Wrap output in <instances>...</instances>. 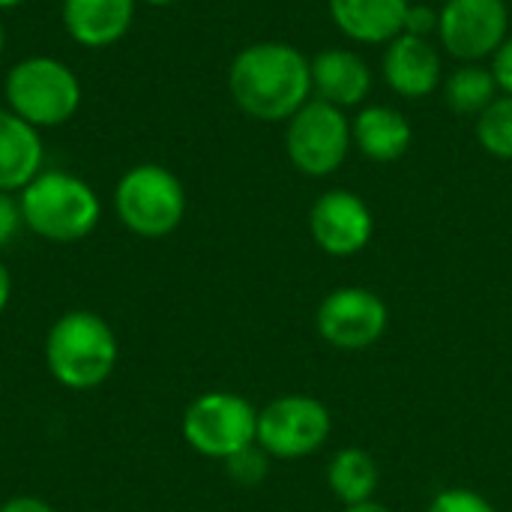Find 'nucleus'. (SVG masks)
I'll return each instance as SVG.
<instances>
[{"instance_id":"1","label":"nucleus","mask_w":512,"mask_h":512,"mask_svg":"<svg viewBox=\"0 0 512 512\" xmlns=\"http://www.w3.org/2000/svg\"><path fill=\"white\" fill-rule=\"evenodd\" d=\"M228 90L255 120H291L312 96V66L288 42H255L234 57Z\"/></svg>"},{"instance_id":"2","label":"nucleus","mask_w":512,"mask_h":512,"mask_svg":"<svg viewBox=\"0 0 512 512\" xmlns=\"http://www.w3.org/2000/svg\"><path fill=\"white\" fill-rule=\"evenodd\" d=\"M117 357V336L96 312H66L45 336V363L54 381L69 390H93L105 384L117 366Z\"/></svg>"},{"instance_id":"3","label":"nucleus","mask_w":512,"mask_h":512,"mask_svg":"<svg viewBox=\"0 0 512 512\" xmlns=\"http://www.w3.org/2000/svg\"><path fill=\"white\" fill-rule=\"evenodd\" d=\"M18 204L24 225L51 243L84 240L102 213L96 192L81 177L66 171H39L21 189Z\"/></svg>"},{"instance_id":"4","label":"nucleus","mask_w":512,"mask_h":512,"mask_svg":"<svg viewBox=\"0 0 512 512\" xmlns=\"http://www.w3.org/2000/svg\"><path fill=\"white\" fill-rule=\"evenodd\" d=\"M3 90L9 111L36 129L66 123L81 105V84L75 72L54 57H27L15 63Z\"/></svg>"},{"instance_id":"5","label":"nucleus","mask_w":512,"mask_h":512,"mask_svg":"<svg viewBox=\"0 0 512 512\" xmlns=\"http://www.w3.org/2000/svg\"><path fill=\"white\" fill-rule=\"evenodd\" d=\"M114 207L120 222L138 237H168L186 216V189L165 165L144 162L129 168L117 189Z\"/></svg>"},{"instance_id":"6","label":"nucleus","mask_w":512,"mask_h":512,"mask_svg":"<svg viewBox=\"0 0 512 512\" xmlns=\"http://www.w3.org/2000/svg\"><path fill=\"white\" fill-rule=\"evenodd\" d=\"M186 444L207 459H231L258 438V411L237 393H204L183 414Z\"/></svg>"},{"instance_id":"7","label":"nucleus","mask_w":512,"mask_h":512,"mask_svg":"<svg viewBox=\"0 0 512 512\" xmlns=\"http://www.w3.org/2000/svg\"><path fill=\"white\" fill-rule=\"evenodd\" d=\"M351 120L342 108L309 99L285 129V150L297 171L306 177H327L342 168L351 150Z\"/></svg>"},{"instance_id":"8","label":"nucleus","mask_w":512,"mask_h":512,"mask_svg":"<svg viewBox=\"0 0 512 512\" xmlns=\"http://www.w3.org/2000/svg\"><path fill=\"white\" fill-rule=\"evenodd\" d=\"M333 417L315 396H279L258 411L255 444L273 459H303L321 450L330 438Z\"/></svg>"},{"instance_id":"9","label":"nucleus","mask_w":512,"mask_h":512,"mask_svg":"<svg viewBox=\"0 0 512 512\" xmlns=\"http://www.w3.org/2000/svg\"><path fill=\"white\" fill-rule=\"evenodd\" d=\"M510 9L504 0H447L438 18L441 45L462 63L492 57L510 36Z\"/></svg>"},{"instance_id":"10","label":"nucleus","mask_w":512,"mask_h":512,"mask_svg":"<svg viewBox=\"0 0 512 512\" xmlns=\"http://www.w3.org/2000/svg\"><path fill=\"white\" fill-rule=\"evenodd\" d=\"M387 303L369 288H336L318 306V333L339 351H363L387 333Z\"/></svg>"},{"instance_id":"11","label":"nucleus","mask_w":512,"mask_h":512,"mask_svg":"<svg viewBox=\"0 0 512 512\" xmlns=\"http://www.w3.org/2000/svg\"><path fill=\"white\" fill-rule=\"evenodd\" d=\"M309 231L318 249H324L333 258H348L369 246L375 219L360 195L348 189H330L312 204Z\"/></svg>"},{"instance_id":"12","label":"nucleus","mask_w":512,"mask_h":512,"mask_svg":"<svg viewBox=\"0 0 512 512\" xmlns=\"http://www.w3.org/2000/svg\"><path fill=\"white\" fill-rule=\"evenodd\" d=\"M438 48L411 33H399L384 51V81L405 99H426L441 84Z\"/></svg>"},{"instance_id":"13","label":"nucleus","mask_w":512,"mask_h":512,"mask_svg":"<svg viewBox=\"0 0 512 512\" xmlns=\"http://www.w3.org/2000/svg\"><path fill=\"white\" fill-rule=\"evenodd\" d=\"M312 66V93L321 102H330L336 108L360 105L372 90V72L369 63L348 51V48H327L309 60Z\"/></svg>"},{"instance_id":"14","label":"nucleus","mask_w":512,"mask_h":512,"mask_svg":"<svg viewBox=\"0 0 512 512\" xmlns=\"http://www.w3.org/2000/svg\"><path fill=\"white\" fill-rule=\"evenodd\" d=\"M135 18V0H63L66 33L84 48H105L123 39Z\"/></svg>"},{"instance_id":"15","label":"nucleus","mask_w":512,"mask_h":512,"mask_svg":"<svg viewBox=\"0 0 512 512\" xmlns=\"http://www.w3.org/2000/svg\"><path fill=\"white\" fill-rule=\"evenodd\" d=\"M411 0H330L336 27L366 45H387L402 33Z\"/></svg>"},{"instance_id":"16","label":"nucleus","mask_w":512,"mask_h":512,"mask_svg":"<svg viewBox=\"0 0 512 512\" xmlns=\"http://www.w3.org/2000/svg\"><path fill=\"white\" fill-rule=\"evenodd\" d=\"M42 159L39 129L15 111L0 108V192H21L42 171Z\"/></svg>"},{"instance_id":"17","label":"nucleus","mask_w":512,"mask_h":512,"mask_svg":"<svg viewBox=\"0 0 512 512\" xmlns=\"http://www.w3.org/2000/svg\"><path fill=\"white\" fill-rule=\"evenodd\" d=\"M351 138L366 159L396 162L408 153L414 132L402 111L387 105H369L351 120Z\"/></svg>"},{"instance_id":"18","label":"nucleus","mask_w":512,"mask_h":512,"mask_svg":"<svg viewBox=\"0 0 512 512\" xmlns=\"http://www.w3.org/2000/svg\"><path fill=\"white\" fill-rule=\"evenodd\" d=\"M327 483H330V492L336 495V501H342L345 507H354V504H366L375 498L381 474H378L375 459L366 450L348 447L330 459Z\"/></svg>"},{"instance_id":"19","label":"nucleus","mask_w":512,"mask_h":512,"mask_svg":"<svg viewBox=\"0 0 512 512\" xmlns=\"http://www.w3.org/2000/svg\"><path fill=\"white\" fill-rule=\"evenodd\" d=\"M498 93V81L483 63H462L444 81V99L462 117H480L498 99Z\"/></svg>"},{"instance_id":"20","label":"nucleus","mask_w":512,"mask_h":512,"mask_svg":"<svg viewBox=\"0 0 512 512\" xmlns=\"http://www.w3.org/2000/svg\"><path fill=\"white\" fill-rule=\"evenodd\" d=\"M477 141L498 159H512V96H498L477 117Z\"/></svg>"},{"instance_id":"21","label":"nucleus","mask_w":512,"mask_h":512,"mask_svg":"<svg viewBox=\"0 0 512 512\" xmlns=\"http://www.w3.org/2000/svg\"><path fill=\"white\" fill-rule=\"evenodd\" d=\"M225 471H228V477H231L234 483L252 489V486H258V483L267 477V471H270V456H267L258 444H252V447L234 453L231 459H225Z\"/></svg>"},{"instance_id":"22","label":"nucleus","mask_w":512,"mask_h":512,"mask_svg":"<svg viewBox=\"0 0 512 512\" xmlns=\"http://www.w3.org/2000/svg\"><path fill=\"white\" fill-rule=\"evenodd\" d=\"M426 512H498L483 495L471 492V489H447L441 495H435V501L429 504Z\"/></svg>"},{"instance_id":"23","label":"nucleus","mask_w":512,"mask_h":512,"mask_svg":"<svg viewBox=\"0 0 512 512\" xmlns=\"http://www.w3.org/2000/svg\"><path fill=\"white\" fill-rule=\"evenodd\" d=\"M21 225H24V219H21L18 198H12V192H0V249L15 240Z\"/></svg>"},{"instance_id":"24","label":"nucleus","mask_w":512,"mask_h":512,"mask_svg":"<svg viewBox=\"0 0 512 512\" xmlns=\"http://www.w3.org/2000/svg\"><path fill=\"white\" fill-rule=\"evenodd\" d=\"M438 18H441V12H435L432 6H423V3L408 6V12H405V24H402V33H411V36H423V39H429V33H435V30H438Z\"/></svg>"},{"instance_id":"25","label":"nucleus","mask_w":512,"mask_h":512,"mask_svg":"<svg viewBox=\"0 0 512 512\" xmlns=\"http://www.w3.org/2000/svg\"><path fill=\"white\" fill-rule=\"evenodd\" d=\"M492 75L498 81V90L512 96V36L504 39V45L492 54Z\"/></svg>"},{"instance_id":"26","label":"nucleus","mask_w":512,"mask_h":512,"mask_svg":"<svg viewBox=\"0 0 512 512\" xmlns=\"http://www.w3.org/2000/svg\"><path fill=\"white\" fill-rule=\"evenodd\" d=\"M0 512H54L51 504L39 501V498H30V495H18V498H9Z\"/></svg>"},{"instance_id":"27","label":"nucleus","mask_w":512,"mask_h":512,"mask_svg":"<svg viewBox=\"0 0 512 512\" xmlns=\"http://www.w3.org/2000/svg\"><path fill=\"white\" fill-rule=\"evenodd\" d=\"M9 297H12V276H9V270H6V264L0 261V312L6 309V303H9Z\"/></svg>"},{"instance_id":"28","label":"nucleus","mask_w":512,"mask_h":512,"mask_svg":"<svg viewBox=\"0 0 512 512\" xmlns=\"http://www.w3.org/2000/svg\"><path fill=\"white\" fill-rule=\"evenodd\" d=\"M345 512H390L384 504L378 501H366V504H354V507H345Z\"/></svg>"},{"instance_id":"29","label":"nucleus","mask_w":512,"mask_h":512,"mask_svg":"<svg viewBox=\"0 0 512 512\" xmlns=\"http://www.w3.org/2000/svg\"><path fill=\"white\" fill-rule=\"evenodd\" d=\"M144 3H150V6H168V3H180V0H144Z\"/></svg>"},{"instance_id":"30","label":"nucleus","mask_w":512,"mask_h":512,"mask_svg":"<svg viewBox=\"0 0 512 512\" xmlns=\"http://www.w3.org/2000/svg\"><path fill=\"white\" fill-rule=\"evenodd\" d=\"M21 0H0V9H12V6H18Z\"/></svg>"},{"instance_id":"31","label":"nucleus","mask_w":512,"mask_h":512,"mask_svg":"<svg viewBox=\"0 0 512 512\" xmlns=\"http://www.w3.org/2000/svg\"><path fill=\"white\" fill-rule=\"evenodd\" d=\"M3 42H6V30H3V21H0V51H3Z\"/></svg>"}]
</instances>
